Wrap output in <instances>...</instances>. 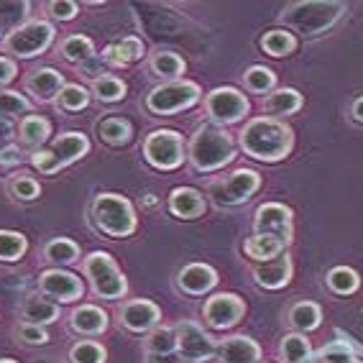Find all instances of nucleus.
<instances>
[{
    "label": "nucleus",
    "mask_w": 363,
    "mask_h": 363,
    "mask_svg": "<svg viewBox=\"0 0 363 363\" xmlns=\"http://www.w3.org/2000/svg\"><path fill=\"white\" fill-rule=\"evenodd\" d=\"M238 143L251 159L274 164L289 156V151L294 146V130L279 118H251L238 133Z\"/></svg>",
    "instance_id": "obj_1"
},
{
    "label": "nucleus",
    "mask_w": 363,
    "mask_h": 363,
    "mask_svg": "<svg viewBox=\"0 0 363 363\" xmlns=\"http://www.w3.org/2000/svg\"><path fill=\"white\" fill-rule=\"evenodd\" d=\"M235 159V141L223 125L205 123L189 141V162L197 172H218Z\"/></svg>",
    "instance_id": "obj_2"
},
{
    "label": "nucleus",
    "mask_w": 363,
    "mask_h": 363,
    "mask_svg": "<svg viewBox=\"0 0 363 363\" xmlns=\"http://www.w3.org/2000/svg\"><path fill=\"white\" fill-rule=\"evenodd\" d=\"M92 220H95L100 233L111 235V238H125L138 225L133 205L116 192H100L92 200Z\"/></svg>",
    "instance_id": "obj_3"
},
{
    "label": "nucleus",
    "mask_w": 363,
    "mask_h": 363,
    "mask_svg": "<svg viewBox=\"0 0 363 363\" xmlns=\"http://www.w3.org/2000/svg\"><path fill=\"white\" fill-rule=\"evenodd\" d=\"M84 277L90 279L92 292L103 299H121L128 292V281H125L123 272L118 269L111 253L105 251H92L82 264Z\"/></svg>",
    "instance_id": "obj_4"
},
{
    "label": "nucleus",
    "mask_w": 363,
    "mask_h": 363,
    "mask_svg": "<svg viewBox=\"0 0 363 363\" xmlns=\"http://www.w3.org/2000/svg\"><path fill=\"white\" fill-rule=\"evenodd\" d=\"M200 100V87L192 79H174V82H164L149 92L146 108L156 116H172V113L187 111Z\"/></svg>",
    "instance_id": "obj_5"
},
{
    "label": "nucleus",
    "mask_w": 363,
    "mask_h": 363,
    "mask_svg": "<svg viewBox=\"0 0 363 363\" xmlns=\"http://www.w3.org/2000/svg\"><path fill=\"white\" fill-rule=\"evenodd\" d=\"M261 187V177L253 169H235L233 174L223 177V179L213 182L208 187V195L213 197L215 205L223 208H233V205H243L251 200Z\"/></svg>",
    "instance_id": "obj_6"
},
{
    "label": "nucleus",
    "mask_w": 363,
    "mask_h": 363,
    "mask_svg": "<svg viewBox=\"0 0 363 363\" xmlns=\"http://www.w3.org/2000/svg\"><path fill=\"white\" fill-rule=\"evenodd\" d=\"M143 159L156 169H177L182 167V162L187 159V149H184V138L177 130H154L149 133V138L143 141Z\"/></svg>",
    "instance_id": "obj_7"
},
{
    "label": "nucleus",
    "mask_w": 363,
    "mask_h": 363,
    "mask_svg": "<svg viewBox=\"0 0 363 363\" xmlns=\"http://www.w3.org/2000/svg\"><path fill=\"white\" fill-rule=\"evenodd\" d=\"M54 41V26L49 21H28L23 26H16L8 33L6 49L18 59H31L44 54Z\"/></svg>",
    "instance_id": "obj_8"
},
{
    "label": "nucleus",
    "mask_w": 363,
    "mask_h": 363,
    "mask_svg": "<svg viewBox=\"0 0 363 363\" xmlns=\"http://www.w3.org/2000/svg\"><path fill=\"white\" fill-rule=\"evenodd\" d=\"M248 98L235 87H215L205 98V111L215 125L238 123L248 116Z\"/></svg>",
    "instance_id": "obj_9"
},
{
    "label": "nucleus",
    "mask_w": 363,
    "mask_h": 363,
    "mask_svg": "<svg viewBox=\"0 0 363 363\" xmlns=\"http://www.w3.org/2000/svg\"><path fill=\"white\" fill-rule=\"evenodd\" d=\"M177 333V356L184 363H202L215 358V340L202 330L200 325L182 320L174 328Z\"/></svg>",
    "instance_id": "obj_10"
},
{
    "label": "nucleus",
    "mask_w": 363,
    "mask_h": 363,
    "mask_svg": "<svg viewBox=\"0 0 363 363\" xmlns=\"http://www.w3.org/2000/svg\"><path fill=\"white\" fill-rule=\"evenodd\" d=\"M246 315V305H243V299L238 294H213V297L205 302L202 307V318L205 323L213 328V330H228V328H233L243 320Z\"/></svg>",
    "instance_id": "obj_11"
},
{
    "label": "nucleus",
    "mask_w": 363,
    "mask_h": 363,
    "mask_svg": "<svg viewBox=\"0 0 363 363\" xmlns=\"http://www.w3.org/2000/svg\"><path fill=\"white\" fill-rule=\"evenodd\" d=\"M253 230L261 235H274L289 246L292 243V210L281 202H264L256 210Z\"/></svg>",
    "instance_id": "obj_12"
},
{
    "label": "nucleus",
    "mask_w": 363,
    "mask_h": 363,
    "mask_svg": "<svg viewBox=\"0 0 363 363\" xmlns=\"http://www.w3.org/2000/svg\"><path fill=\"white\" fill-rule=\"evenodd\" d=\"M39 289L46 297L57 299V302H77L84 294V284L79 277L62 269H49L39 277Z\"/></svg>",
    "instance_id": "obj_13"
},
{
    "label": "nucleus",
    "mask_w": 363,
    "mask_h": 363,
    "mask_svg": "<svg viewBox=\"0 0 363 363\" xmlns=\"http://www.w3.org/2000/svg\"><path fill=\"white\" fill-rule=\"evenodd\" d=\"M297 11H302V13H292V11L286 13V23L310 33V21H318V28L323 31L340 16L343 6H337V3H305V6H297Z\"/></svg>",
    "instance_id": "obj_14"
},
{
    "label": "nucleus",
    "mask_w": 363,
    "mask_h": 363,
    "mask_svg": "<svg viewBox=\"0 0 363 363\" xmlns=\"http://www.w3.org/2000/svg\"><path fill=\"white\" fill-rule=\"evenodd\" d=\"M215 358H218V363H259L261 345L246 335L225 337L215 345Z\"/></svg>",
    "instance_id": "obj_15"
},
{
    "label": "nucleus",
    "mask_w": 363,
    "mask_h": 363,
    "mask_svg": "<svg viewBox=\"0 0 363 363\" xmlns=\"http://www.w3.org/2000/svg\"><path fill=\"white\" fill-rule=\"evenodd\" d=\"M159 320H162V310L154 302H149V299H136V302H128V305L121 307V323L130 333L154 330Z\"/></svg>",
    "instance_id": "obj_16"
},
{
    "label": "nucleus",
    "mask_w": 363,
    "mask_h": 363,
    "mask_svg": "<svg viewBox=\"0 0 363 363\" xmlns=\"http://www.w3.org/2000/svg\"><path fill=\"white\" fill-rule=\"evenodd\" d=\"M253 279L264 289H281V286H286L289 279H292V259H289V253H281V256H277L272 261L256 264Z\"/></svg>",
    "instance_id": "obj_17"
},
{
    "label": "nucleus",
    "mask_w": 363,
    "mask_h": 363,
    "mask_svg": "<svg viewBox=\"0 0 363 363\" xmlns=\"http://www.w3.org/2000/svg\"><path fill=\"white\" fill-rule=\"evenodd\" d=\"M49 151H52L54 159H57L59 169H65V167H69V164L79 162L82 156H87V151H90V138L84 136L82 130H67V133H62V136L49 146Z\"/></svg>",
    "instance_id": "obj_18"
},
{
    "label": "nucleus",
    "mask_w": 363,
    "mask_h": 363,
    "mask_svg": "<svg viewBox=\"0 0 363 363\" xmlns=\"http://www.w3.org/2000/svg\"><path fill=\"white\" fill-rule=\"evenodd\" d=\"M65 84H67L65 74L52 69V67H39V69H33L26 77V90L31 92L36 100H41V103L57 100Z\"/></svg>",
    "instance_id": "obj_19"
},
{
    "label": "nucleus",
    "mask_w": 363,
    "mask_h": 363,
    "mask_svg": "<svg viewBox=\"0 0 363 363\" xmlns=\"http://www.w3.org/2000/svg\"><path fill=\"white\" fill-rule=\"evenodd\" d=\"M182 292L192 294V297H200V294H208L215 284H218V272L208 264H187L177 277Z\"/></svg>",
    "instance_id": "obj_20"
},
{
    "label": "nucleus",
    "mask_w": 363,
    "mask_h": 363,
    "mask_svg": "<svg viewBox=\"0 0 363 363\" xmlns=\"http://www.w3.org/2000/svg\"><path fill=\"white\" fill-rule=\"evenodd\" d=\"M169 213L182 218V220H195L202 218V213L208 210V202L202 197V192L192 187H174L169 195Z\"/></svg>",
    "instance_id": "obj_21"
},
{
    "label": "nucleus",
    "mask_w": 363,
    "mask_h": 363,
    "mask_svg": "<svg viewBox=\"0 0 363 363\" xmlns=\"http://www.w3.org/2000/svg\"><path fill=\"white\" fill-rule=\"evenodd\" d=\"M69 328L77 335H100L108 330V312L95 305H79L72 312Z\"/></svg>",
    "instance_id": "obj_22"
},
{
    "label": "nucleus",
    "mask_w": 363,
    "mask_h": 363,
    "mask_svg": "<svg viewBox=\"0 0 363 363\" xmlns=\"http://www.w3.org/2000/svg\"><path fill=\"white\" fill-rule=\"evenodd\" d=\"M146 52V46H143L141 39L136 36H125V39L116 41L111 44L108 49L103 52V62L105 65H113V67H125V65H133L138 59L143 57Z\"/></svg>",
    "instance_id": "obj_23"
},
{
    "label": "nucleus",
    "mask_w": 363,
    "mask_h": 363,
    "mask_svg": "<svg viewBox=\"0 0 363 363\" xmlns=\"http://www.w3.org/2000/svg\"><path fill=\"white\" fill-rule=\"evenodd\" d=\"M21 318L23 323H31V325H49L54 320H59V305L52 302V299H44L39 294H33L28 297L23 305H21Z\"/></svg>",
    "instance_id": "obj_24"
},
{
    "label": "nucleus",
    "mask_w": 363,
    "mask_h": 363,
    "mask_svg": "<svg viewBox=\"0 0 363 363\" xmlns=\"http://www.w3.org/2000/svg\"><path fill=\"white\" fill-rule=\"evenodd\" d=\"M286 248L284 240L274 238V235H261V233H253L251 238L243 243V251H246L248 259H253L256 264H264V261H272L277 256H281Z\"/></svg>",
    "instance_id": "obj_25"
},
{
    "label": "nucleus",
    "mask_w": 363,
    "mask_h": 363,
    "mask_svg": "<svg viewBox=\"0 0 363 363\" xmlns=\"http://www.w3.org/2000/svg\"><path fill=\"white\" fill-rule=\"evenodd\" d=\"M302 108V95L292 87H279L264 98V111L269 116H292Z\"/></svg>",
    "instance_id": "obj_26"
},
{
    "label": "nucleus",
    "mask_w": 363,
    "mask_h": 363,
    "mask_svg": "<svg viewBox=\"0 0 363 363\" xmlns=\"http://www.w3.org/2000/svg\"><path fill=\"white\" fill-rule=\"evenodd\" d=\"M151 72H154L156 77L167 79V82H174V79H182L187 65H184V59L179 57L177 52H169V49H159V52L151 54Z\"/></svg>",
    "instance_id": "obj_27"
},
{
    "label": "nucleus",
    "mask_w": 363,
    "mask_h": 363,
    "mask_svg": "<svg viewBox=\"0 0 363 363\" xmlns=\"http://www.w3.org/2000/svg\"><path fill=\"white\" fill-rule=\"evenodd\" d=\"M286 320H289V325H292L294 330L305 335V333L320 328V323H323V310H320V305H315V302H297V305L289 307Z\"/></svg>",
    "instance_id": "obj_28"
},
{
    "label": "nucleus",
    "mask_w": 363,
    "mask_h": 363,
    "mask_svg": "<svg viewBox=\"0 0 363 363\" xmlns=\"http://www.w3.org/2000/svg\"><path fill=\"white\" fill-rule=\"evenodd\" d=\"M98 136L108 146H125L133 138V125L121 116H108L98 123Z\"/></svg>",
    "instance_id": "obj_29"
},
{
    "label": "nucleus",
    "mask_w": 363,
    "mask_h": 363,
    "mask_svg": "<svg viewBox=\"0 0 363 363\" xmlns=\"http://www.w3.org/2000/svg\"><path fill=\"white\" fill-rule=\"evenodd\" d=\"M49 133H52V123L44 116H26L18 125L21 143L33 151H39V146L49 138Z\"/></svg>",
    "instance_id": "obj_30"
},
{
    "label": "nucleus",
    "mask_w": 363,
    "mask_h": 363,
    "mask_svg": "<svg viewBox=\"0 0 363 363\" xmlns=\"http://www.w3.org/2000/svg\"><path fill=\"white\" fill-rule=\"evenodd\" d=\"M261 49L269 57H289L297 49V36L286 28H272L261 36Z\"/></svg>",
    "instance_id": "obj_31"
},
{
    "label": "nucleus",
    "mask_w": 363,
    "mask_h": 363,
    "mask_svg": "<svg viewBox=\"0 0 363 363\" xmlns=\"http://www.w3.org/2000/svg\"><path fill=\"white\" fill-rule=\"evenodd\" d=\"M59 54H62L67 62H72V65H82V62L95 57V46H92V41L87 39V36L74 33V36H67V39L59 44Z\"/></svg>",
    "instance_id": "obj_32"
},
{
    "label": "nucleus",
    "mask_w": 363,
    "mask_h": 363,
    "mask_svg": "<svg viewBox=\"0 0 363 363\" xmlns=\"http://www.w3.org/2000/svg\"><path fill=\"white\" fill-rule=\"evenodd\" d=\"M279 356L284 363H302L312 356V345L302 333H289V335L281 337Z\"/></svg>",
    "instance_id": "obj_33"
},
{
    "label": "nucleus",
    "mask_w": 363,
    "mask_h": 363,
    "mask_svg": "<svg viewBox=\"0 0 363 363\" xmlns=\"http://www.w3.org/2000/svg\"><path fill=\"white\" fill-rule=\"evenodd\" d=\"M243 82H246L248 92L269 95V92H274V87H277V74H274V69H269V67L253 65V67H248L246 74H243Z\"/></svg>",
    "instance_id": "obj_34"
},
{
    "label": "nucleus",
    "mask_w": 363,
    "mask_h": 363,
    "mask_svg": "<svg viewBox=\"0 0 363 363\" xmlns=\"http://www.w3.org/2000/svg\"><path fill=\"white\" fill-rule=\"evenodd\" d=\"M44 256H46V261H52V264H57V266L74 264V261L79 259V246L69 238H54L46 243Z\"/></svg>",
    "instance_id": "obj_35"
},
{
    "label": "nucleus",
    "mask_w": 363,
    "mask_h": 363,
    "mask_svg": "<svg viewBox=\"0 0 363 363\" xmlns=\"http://www.w3.org/2000/svg\"><path fill=\"white\" fill-rule=\"evenodd\" d=\"M92 95H95L100 103H118V100L125 98V82L113 77V74H100V77L92 82Z\"/></svg>",
    "instance_id": "obj_36"
},
{
    "label": "nucleus",
    "mask_w": 363,
    "mask_h": 363,
    "mask_svg": "<svg viewBox=\"0 0 363 363\" xmlns=\"http://www.w3.org/2000/svg\"><path fill=\"white\" fill-rule=\"evenodd\" d=\"M146 350H149L151 356H169V353H177V333L174 328H154L146 340Z\"/></svg>",
    "instance_id": "obj_37"
},
{
    "label": "nucleus",
    "mask_w": 363,
    "mask_h": 363,
    "mask_svg": "<svg viewBox=\"0 0 363 363\" xmlns=\"http://www.w3.org/2000/svg\"><path fill=\"white\" fill-rule=\"evenodd\" d=\"M328 286L335 294H353L361 286V277L350 266H335L328 274Z\"/></svg>",
    "instance_id": "obj_38"
},
{
    "label": "nucleus",
    "mask_w": 363,
    "mask_h": 363,
    "mask_svg": "<svg viewBox=\"0 0 363 363\" xmlns=\"http://www.w3.org/2000/svg\"><path fill=\"white\" fill-rule=\"evenodd\" d=\"M59 108L67 113H77L82 111V108H87V103H90V90L87 87H82V84H65L62 87V92H59L57 98Z\"/></svg>",
    "instance_id": "obj_39"
},
{
    "label": "nucleus",
    "mask_w": 363,
    "mask_h": 363,
    "mask_svg": "<svg viewBox=\"0 0 363 363\" xmlns=\"http://www.w3.org/2000/svg\"><path fill=\"white\" fill-rule=\"evenodd\" d=\"M28 248V240L23 233L16 230H0V261H18Z\"/></svg>",
    "instance_id": "obj_40"
},
{
    "label": "nucleus",
    "mask_w": 363,
    "mask_h": 363,
    "mask_svg": "<svg viewBox=\"0 0 363 363\" xmlns=\"http://www.w3.org/2000/svg\"><path fill=\"white\" fill-rule=\"evenodd\" d=\"M31 111V100L16 90H0V118L8 121L13 116H23Z\"/></svg>",
    "instance_id": "obj_41"
},
{
    "label": "nucleus",
    "mask_w": 363,
    "mask_h": 363,
    "mask_svg": "<svg viewBox=\"0 0 363 363\" xmlns=\"http://www.w3.org/2000/svg\"><path fill=\"white\" fill-rule=\"evenodd\" d=\"M108 353L100 343L95 340H79V343L72 345L69 350V361L72 363H105Z\"/></svg>",
    "instance_id": "obj_42"
},
{
    "label": "nucleus",
    "mask_w": 363,
    "mask_h": 363,
    "mask_svg": "<svg viewBox=\"0 0 363 363\" xmlns=\"http://www.w3.org/2000/svg\"><path fill=\"white\" fill-rule=\"evenodd\" d=\"M11 192H13L16 200L21 202H33V200H39L41 195V184L33 177L28 174H18L11 179Z\"/></svg>",
    "instance_id": "obj_43"
},
{
    "label": "nucleus",
    "mask_w": 363,
    "mask_h": 363,
    "mask_svg": "<svg viewBox=\"0 0 363 363\" xmlns=\"http://www.w3.org/2000/svg\"><path fill=\"white\" fill-rule=\"evenodd\" d=\"M18 337L23 343L28 345H46L49 343V333L41 328V325H31V323H23L18 328Z\"/></svg>",
    "instance_id": "obj_44"
},
{
    "label": "nucleus",
    "mask_w": 363,
    "mask_h": 363,
    "mask_svg": "<svg viewBox=\"0 0 363 363\" xmlns=\"http://www.w3.org/2000/svg\"><path fill=\"white\" fill-rule=\"evenodd\" d=\"M31 164L36 169H39L41 174H57L59 172V164L57 159H54V154L49 149H39L31 154Z\"/></svg>",
    "instance_id": "obj_45"
},
{
    "label": "nucleus",
    "mask_w": 363,
    "mask_h": 363,
    "mask_svg": "<svg viewBox=\"0 0 363 363\" xmlns=\"http://www.w3.org/2000/svg\"><path fill=\"white\" fill-rule=\"evenodd\" d=\"M49 13L57 21H72L79 13V6L74 0H54V3H49Z\"/></svg>",
    "instance_id": "obj_46"
},
{
    "label": "nucleus",
    "mask_w": 363,
    "mask_h": 363,
    "mask_svg": "<svg viewBox=\"0 0 363 363\" xmlns=\"http://www.w3.org/2000/svg\"><path fill=\"white\" fill-rule=\"evenodd\" d=\"M323 358H325V363H345V361H350L353 356H350L348 345L337 343V345H330V348H325Z\"/></svg>",
    "instance_id": "obj_47"
},
{
    "label": "nucleus",
    "mask_w": 363,
    "mask_h": 363,
    "mask_svg": "<svg viewBox=\"0 0 363 363\" xmlns=\"http://www.w3.org/2000/svg\"><path fill=\"white\" fill-rule=\"evenodd\" d=\"M18 74V67L11 57H0V87L8 82H13V77Z\"/></svg>",
    "instance_id": "obj_48"
},
{
    "label": "nucleus",
    "mask_w": 363,
    "mask_h": 363,
    "mask_svg": "<svg viewBox=\"0 0 363 363\" xmlns=\"http://www.w3.org/2000/svg\"><path fill=\"white\" fill-rule=\"evenodd\" d=\"M100 65H103V57H92V59H87V62H82V65H79V69H82L84 74L95 82V79L100 77Z\"/></svg>",
    "instance_id": "obj_49"
},
{
    "label": "nucleus",
    "mask_w": 363,
    "mask_h": 363,
    "mask_svg": "<svg viewBox=\"0 0 363 363\" xmlns=\"http://www.w3.org/2000/svg\"><path fill=\"white\" fill-rule=\"evenodd\" d=\"M21 162V149L18 146H6V149L0 151V164L3 167H13V164Z\"/></svg>",
    "instance_id": "obj_50"
},
{
    "label": "nucleus",
    "mask_w": 363,
    "mask_h": 363,
    "mask_svg": "<svg viewBox=\"0 0 363 363\" xmlns=\"http://www.w3.org/2000/svg\"><path fill=\"white\" fill-rule=\"evenodd\" d=\"M149 363H184L177 353H169V356H151L149 353Z\"/></svg>",
    "instance_id": "obj_51"
},
{
    "label": "nucleus",
    "mask_w": 363,
    "mask_h": 363,
    "mask_svg": "<svg viewBox=\"0 0 363 363\" xmlns=\"http://www.w3.org/2000/svg\"><path fill=\"white\" fill-rule=\"evenodd\" d=\"M350 113H353V118H356V121H361V123H363V95L353 100V105H350Z\"/></svg>",
    "instance_id": "obj_52"
},
{
    "label": "nucleus",
    "mask_w": 363,
    "mask_h": 363,
    "mask_svg": "<svg viewBox=\"0 0 363 363\" xmlns=\"http://www.w3.org/2000/svg\"><path fill=\"white\" fill-rule=\"evenodd\" d=\"M8 136H13V125H11V121H3V118H0V141Z\"/></svg>",
    "instance_id": "obj_53"
},
{
    "label": "nucleus",
    "mask_w": 363,
    "mask_h": 363,
    "mask_svg": "<svg viewBox=\"0 0 363 363\" xmlns=\"http://www.w3.org/2000/svg\"><path fill=\"white\" fill-rule=\"evenodd\" d=\"M143 205H146V208H154V205H156V197L154 195H146V197H143Z\"/></svg>",
    "instance_id": "obj_54"
},
{
    "label": "nucleus",
    "mask_w": 363,
    "mask_h": 363,
    "mask_svg": "<svg viewBox=\"0 0 363 363\" xmlns=\"http://www.w3.org/2000/svg\"><path fill=\"white\" fill-rule=\"evenodd\" d=\"M0 363H18V361H13V358H0Z\"/></svg>",
    "instance_id": "obj_55"
},
{
    "label": "nucleus",
    "mask_w": 363,
    "mask_h": 363,
    "mask_svg": "<svg viewBox=\"0 0 363 363\" xmlns=\"http://www.w3.org/2000/svg\"><path fill=\"white\" fill-rule=\"evenodd\" d=\"M345 363H361V361H356V358H350V361H345Z\"/></svg>",
    "instance_id": "obj_56"
},
{
    "label": "nucleus",
    "mask_w": 363,
    "mask_h": 363,
    "mask_svg": "<svg viewBox=\"0 0 363 363\" xmlns=\"http://www.w3.org/2000/svg\"><path fill=\"white\" fill-rule=\"evenodd\" d=\"M0 36H3V23H0Z\"/></svg>",
    "instance_id": "obj_57"
},
{
    "label": "nucleus",
    "mask_w": 363,
    "mask_h": 363,
    "mask_svg": "<svg viewBox=\"0 0 363 363\" xmlns=\"http://www.w3.org/2000/svg\"><path fill=\"white\" fill-rule=\"evenodd\" d=\"M302 363H315V361H310V358H307V361H302Z\"/></svg>",
    "instance_id": "obj_58"
}]
</instances>
